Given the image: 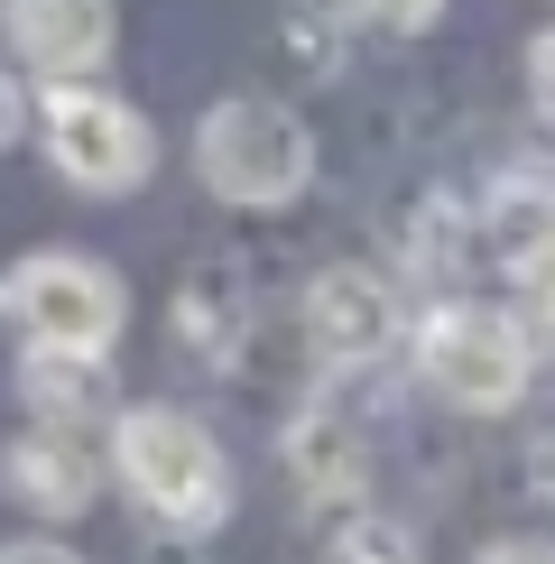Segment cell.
<instances>
[{
  "instance_id": "5b68a950",
  "label": "cell",
  "mask_w": 555,
  "mask_h": 564,
  "mask_svg": "<svg viewBox=\"0 0 555 564\" xmlns=\"http://www.w3.org/2000/svg\"><path fill=\"white\" fill-rule=\"evenodd\" d=\"M527 361H537V343L519 334V315H500V305H435L426 324H416V380H426L445 408L463 416H500L527 398Z\"/></svg>"
},
{
  "instance_id": "d6986e66",
  "label": "cell",
  "mask_w": 555,
  "mask_h": 564,
  "mask_svg": "<svg viewBox=\"0 0 555 564\" xmlns=\"http://www.w3.org/2000/svg\"><path fill=\"white\" fill-rule=\"evenodd\" d=\"M527 463H537V490H546V500H555V426L537 435V454H527Z\"/></svg>"
},
{
  "instance_id": "9c48e42d",
  "label": "cell",
  "mask_w": 555,
  "mask_h": 564,
  "mask_svg": "<svg viewBox=\"0 0 555 564\" xmlns=\"http://www.w3.org/2000/svg\"><path fill=\"white\" fill-rule=\"evenodd\" d=\"M0 481H10V500L37 509V519H84L92 490H102V473H92V454H84L75 435H29V444H10Z\"/></svg>"
},
{
  "instance_id": "3957f363",
  "label": "cell",
  "mask_w": 555,
  "mask_h": 564,
  "mask_svg": "<svg viewBox=\"0 0 555 564\" xmlns=\"http://www.w3.org/2000/svg\"><path fill=\"white\" fill-rule=\"evenodd\" d=\"M37 139L46 158H56V176L75 185V195H139L157 167V130L139 121L121 93H102L92 75H56L37 93Z\"/></svg>"
},
{
  "instance_id": "ba28073f",
  "label": "cell",
  "mask_w": 555,
  "mask_h": 564,
  "mask_svg": "<svg viewBox=\"0 0 555 564\" xmlns=\"http://www.w3.org/2000/svg\"><path fill=\"white\" fill-rule=\"evenodd\" d=\"M472 241H481V260H500L509 278L527 260H546L555 250V167L491 176V195H481V214H472Z\"/></svg>"
},
{
  "instance_id": "4fadbf2b",
  "label": "cell",
  "mask_w": 555,
  "mask_h": 564,
  "mask_svg": "<svg viewBox=\"0 0 555 564\" xmlns=\"http://www.w3.org/2000/svg\"><path fill=\"white\" fill-rule=\"evenodd\" d=\"M324 555H416V546H407V528H399V519H352V500H342L334 546H324Z\"/></svg>"
},
{
  "instance_id": "30bf717a",
  "label": "cell",
  "mask_w": 555,
  "mask_h": 564,
  "mask_svg": "<svg viewBox=\"0 0 555 564\" xmlns=\"http://www.w3.org/2000/svg\"><path fill=\"white\" fill-rule=\"evenodd\" d=\"M241 315H250V296H241V278H231V260L195 269L176 288V334H185L195 361H231V351H241Z\"/></svg>"
},
{
  "instance_id": "6da1fadb",
  "label": "cell",
  "mask_w": 555,
  "mask_h": 564,
  "mask_svg": "<svg viewBox=\"0 0 555 564\" xmlns=\"http://www.w3.org/2000/svg\"><path fill=\"white\" fill-rule=\"evenodd\" d=\"M111 473L139 500V519H157L167 536H214L231 519V454L214 426L185 408H130L111 416Z\"/></svg>"
},
{
  "instance_id": "e0dca14e",
  "label": "cell",
  "mask_w": 555,
  "mask_h": 564,
  "mask_svg": "<svg viewBox=\"0 0 555 564\" xmlns=\"http://www.w3.org/2000/svg\"><path fill=\"white\" fill-rule=\"evenodd\" d=\"M481 555H500V564H527V555H555L546 536H500V546H481Z\"/></svg>"
},
{
  "instance_id": "2e32d148",
  "label": "cell",
  "mask_w": 555,
  "mask_h": 564,
  "mask_svg": "<svg viewBox=\"0 0 555 564\" xmlns=\"http://www.w3.org/2000/svg\"><path fill=\"white\" fill-rule=\"evenodd\" d=\"M19 130H29V93H19V84H10V65H0V149H10Z\"/></svg>"
},
{
  "instance_id": "7a4b0ae2",
  "label": "cell",
  "mask_w": 555,
  "mask_h": 564,
  "mask_svg": "<svg viewBox=\"0 0 555 564\" xmlns=\"http://www.w3.org/2000/svg\"><path fill=\"white\" fill-rule=\"evenodd\" d=\"M195 176L241 214H278L315 185V130L278 93H222L195 130Z\"/></svg>"
},
{
  "instance_id": "9a60e30c",
  "label": "cell",
  "mask_w": 555,
  "mask_h": 564,
  "mask_svg": "<svg viewBox=\"0 0 555 564\" xmlns=\"http://www.w3.org/2000/svg\"><path fill=\"white\" fill-rule=\"evenodd\" d=\"M527 102H537L546 121H555V29H546L537 46H527Z\"/></svg>"
},
{
  "instance_id": "5bb4252c",
  "label": "cell",
  "mask_w": 555,
  "mask_h": 564,
  "mask_svg": "<svg viewBox=\"0 0 555 564\" xmlns=\"http://www.w3.org/2000/svg\"><path fill=\"white\" fill-rule=\"evenodd\" d=\"M435 10L445 0H342V19H361V29H426Z\"/></svg>"
},
{
  "instance_id": "8992f818",
  "label": "cell",
  "mask_w": 555,
  "mask_h": 564,
  "mask_svg": "<svg viewBox=\"0 0 555 564\" xmlns=\"http://www.w3.org/2000/svg\"><path fill=\"white\" fill-rule=\"evenodd\" d=\"M399 288H389L380 269H361V260H342V269H324L315 288H306V351L324 370H361V361H380L389 343H399Z\"/></svg>"
},
{
  "instance_id": "277c9868",
  "label": "cell",
  "mask_w": 555,
  "mask_h": 564,
  "mask_svg": "<svg viewBox=\"0 0 555 564\" xmlns=\"http://www.w3.org/2000/svg\"><path fill=\"white\" fill-rule=\"evenodd\" d=\"M0 315L37 351H92V361H111V343L130 324V288L102 260H84V250H29L0 278Z\"/></svg>"
},
{
  "instance_id": "ac0fdd59",
  "label": "cell",
  "mask_w": 555,
  "mask_h": 564,
  "mask_svg": "<svg viewBox=\"0 0 555 564\" xmlns=\"http://www.w3.org/2000/svg\"><path fill=\"white\" fill-rule=\"evenodd\" d=\"M0 555H19V564H56L65 546H56V536H19V546H0Z\"/></svg>"
},
{
  "instance_id": "8fae6325",
  "label": "cell",
  "mask_w": 555,
  "mask_h": 564,
  "mask_svg": "<svg viewBox=\"0 0 555 564\" xmlns=\"http://www.w3.org/2000/svg\"><path fill=\"white\" fill-rule=\"evenodd\" d=\"M287 463H296V481H306L315 500H352L361 490V444H352L342 416H324V408L287 426Z\"/></svg>"
},
{
  "instance_id": "52a82bcc",
  "label": "cell",
  "mask_w": 555,
  "mask_h": 564,
  "mask_svg": "<svg viewBox=\"0 0 555 564\" xmlns=\"http://www.w3.org/2000/svg\"><path fill=\"white\" fill-rule=\"evenodd\" d=\"M0 37L29 75H102L121 46V10L111 0H0Z\"/></svg>"
},
{
  "instance_id": "7c38bea8",
  "label": "cell",
  "mask_w": 555,
  "mask_h": 564,
  "mask_svg": "<svg viewBox=\"0 0 555 564\" xmlns=\"http://www.w3.org/2000/svg\"><path fill=\"white\" fill-rule=\"evenodd\" d=\"M19 389H29V408L37 416H92L102 408V361H92V351H37L29 343V361H19Z\"/></svg>"
}]
</instances>
